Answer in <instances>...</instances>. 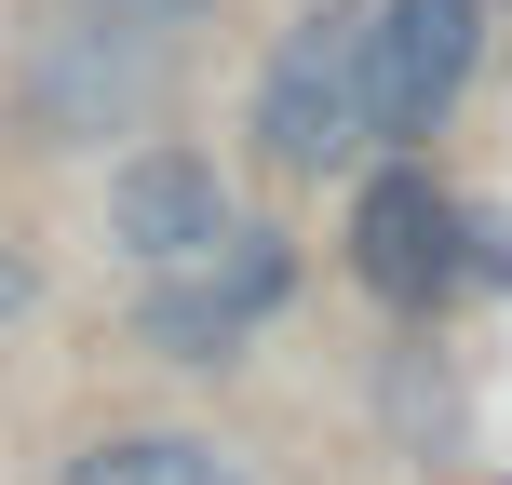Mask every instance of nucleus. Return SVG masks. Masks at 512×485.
<instances>
[{
    "instance_id": "nucleus-4",
    "label": "nucleus",
    "mask_w": 512,
    "mask_h": 485,
    "mask_svg": "<svg viewBox=\"0 0 512 485\" xmlns=\"http://www.w3.org/2000/svg\"><path fill=\"white\" fill-rule=\"evenodd\" d=\"M472 54H486V0H364V122L432 135L472 95Z\"/></svg>"
},
{
    "instance_id": "nucleus-5",
    "label": "nucleus",
    "mask_w": 512,
    "mask_h": 485,
    "mask_svg": "<svg viewBox=\"0 0 512 485\" xmlns=\"http://www.w3.org/2000/svg\"><path fill=\"white\" fill-rule=\"evenodd\" d=\"M351 270L378 283L391 310H432L445 283L472 270V216L432 189V162H391V176H364V203H351Z\"/></svg>"
},
{
    "instance_id": "nucleus-3",
    "label": "nucleus",
    "mask_w": 512,
    "mask_h": 485,
    "mask_svg": "<svg viewBox=\"0 0 512 485\" xmlns=\"http://www.w3.org/2000/svg\"><path fill=\"white\" fill-rule=\"evenodd\" d=\"M283 297H297V243H283V230H243V216H230L203 256H176V270L135 297V351H162V364H230Z\"/></svg>"
},
{
    "instance_id": "nucleus-2",
    "label": "nucleus",
    "mask_w": 512,
    "mask_h": 485,
    "mask_svg": "<svg viewBox=\"0 0 512 485\" xmlns=\"http://www.w3.org/2000/svg\"><path fill=\"white\" fill-rule=\"evenodd\" d=\"M364 135H378L364 122V0H310L256 68V149L283 176H337Z\"/></svg>"
},
{
    "instance_id": "nucleus-7",
    "label": "nucleus",
    "mask_w": 512,
    "mask_h": 485,
    "mask_svg": "<svg viewBox=\"0 0 512 485\" xmlns=\"http://www.w3.org/2000/svg\"><path fill=\"white\" fill-rule=\"evenodd\" d=\"M68 485H162V432H122V445H81Z\"/></svg>"
},
{
    "instance_id": "nucleus-9",
    "label": "nucleus",
    "mask_w": 512,
    "mask_h": 485,
    "mask_svg": "<svg viewBox=\"0 0 512 485\" xmlns=\"http://www.w3.org/2000/svg\"><path fill=\"white\" fill-rule=\"evenodd\" d=\"M27 310H41V270H27L14 243H0V324H27Z\"/></svg>"
},
{
    "instance_id": "nucleus-8",
    "label": "nucleus",
    "mask_w": 512,
    "mask_h": 485,
    "mask_svg": "<svg viewBox=\"0 0 512 485\" xmlns=\"http://www.w3.org/2000/svg\"><path fill=\"white\" fill-rule=\"evenodd\" d=\"M162 485H243L230 459H216V445L203 432H162Z\"/></svg>"
},
{
    "instance_id": "nucleus-1",
    "label": "nucleus",
    "mask_w": 512,
    "mask_h": 485,
    "mask_svg": "<svg viewBox=\"0 0 512 485\" xmlns=\"http://www.w3.org/2000/svg\"><path fill=\"white\" fill-rule=\"evenodd\" d=\"M176 81H189V41H149V27L95 14V0H54L14 41V108H27L41 149H108V135L162 122Z\"/></svg>"
},
{
    "instance_id": "nucleus-6",
    "label": "nucleus",
    "mask_w": 512,
    "mask_h": 485,
    "mask_svg": "<svg viewBox=\"0 0 512 485\" xmlns=\"http://www.w3.org/2000/svg\"><path fill=\"white\" fill-rule=\"evenodd\" d=\"M230 230V176H216L203 149H135L122 176H108V243L135 256V270H176V256H203Z\"/></svg>"
}]
</instances>
